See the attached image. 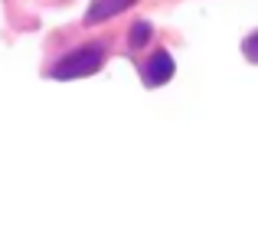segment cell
I'll list each match as a JSON object with an SVG mask.
<instances>
[{"instance_id":"obj_4","label":"cell","mask_w":258,"mask_h":226,"mask_svg":"<svg viewBox=\"0 0 258 226\" xmlns=\"http://www.w3.org/2000/svg\"><path fill=\"white\" fill-rule=\"evenodd\" d=\"M151 33H154V26L147 23V20H138V23L131 26V33H127V43H131L134 50H141V46L151 43Z\"/></svg>"},{"instance_id":"obj_2","label":"cell","mask_w":258,"mask_h":226,"mask_svg":"<svg viewBox=\"0 0 258 226\" xmlns=\"http://www.w3.org/2000/svg\"><path fill=\"white\" fill-rule=\"evenodd\" d=\"M173 72H176V63H173V56L167 50H157L151 59L144 63V82L147 85H167V82L173 79Z\"/></svg>"},{"instance_id":"obj_3","label":"cell","mask_w":258,"mask_h":226,"mask_svg":"<svg viewBox=\"0 0 258 226\" xmlns=\"http://www.w3.org/2000/svg\"><path fill=\"white\" fill-rule=\"evenodd\" d=\"M138 0H95L92 7H88V23H101V20L108 17H118L121 10H127V7H134Z\"/></svg>"},{"instance_id":"obj_1","label":"cell","mask_w":258,"mask_h":226,"mask_svg":"<svg viewBox=\"0 0 258 226\" xmlns=\"http://www.w3.org/2000/svg\"><path fill=\"white\" fill-rule=\"evenodd\" d=\"M101 59H105V50L101 46H82V50H72L69 56H62L52 69V79H82V75H92L101 69Z\"/></svg>"},{"instance_id":"obj_5","label":"cell","mask_w":258,"mask_h":226,"mask_svg":"<svg viewBox=\"0 0 258 226\" xmlns=\"http://www.w3.org/2000/svg\"><path fill=\"white\" fill-rule=\"evenodd\" d=\"M242 53H245L248 63H255V66H258V30H255V33H248V36L242 39Z\"/></svg>"}]
</instances>
